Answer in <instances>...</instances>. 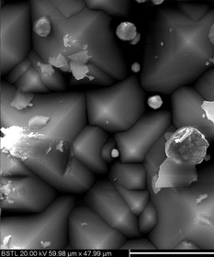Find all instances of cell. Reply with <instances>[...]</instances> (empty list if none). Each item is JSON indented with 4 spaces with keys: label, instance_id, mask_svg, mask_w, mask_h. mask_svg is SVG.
<instances>
[{
    "label": "cell",
    "instance_id": "3",
    "mask_svg": "<svg viewBox=\"0 0 214 257\" xmlns=\"http://www.w3.org/2000/svg\"><path fill=\"white\" fill-rule=\"evenodd\" d=\"M148 190L158 211L149 239L158 250L214 251V164L187 187Z\"/></svg>",
    "mask_w": 214,
    "mask_h": 257
},
{
    "label": "cell",
    "instance_id": "9",
    "mask_svg": "<svg viewBox=\"0 0 214 257\" xmlns=\"http://www.w3.org/2000/svg\"><path fill=\"white\" fill-rule=\"evenodd\" d=\"M127 237L87 206L75 207L68 220L70 246L80 251L122 249Z\"/></svg>",
    "mask_w": 214,
    "mask_h": 257
},
{
    "label": "cell",
    "instance_id": "4",
    "mask_svg": "<svg viewBox=\"0 0 214 257\" xmlns=\"http://www.w3.org/2000/svg\"><path fill=\"white\" fill-rule=\"evenodd\" d=\"M1 134L32 139L74 141L86 125V94L24 93L1 82Z\"/></svg>",
    "mask_w": 214,
    "mask_h": 257
},
{
    "label": "cell",
    "instance_id": "21",
    "mask_svg": "<svg viewBox=\"0 0 214 257\" xmlns=\"http://www.w3.org/2000/svg\"><path fill=\"white\" fill-rule=\"evenodd\" d=\"M115 187L123 196L129 208L136 216H139L151 201L150 191L147 188L146 189H127L118 186H115Z\"/></svg>",
    "mask_w": 214,
    "mask_h": 257
},
{
    "label": "cell",
    "instance_id": "11",
    "mask_svg": "<svg viewBox=\"0 0 214 257\" xmlns=\"http://www.w3.org/2000/svg\"><path fill=\"white\" fill-rule=\"evenodd\" d=\"M171 123V112L159 110L144 114L131 128L116 133L114 139L118 146L121 160L127 163H144L151 149Z\"/></svg>",
    "mask_w": 214,
    "mask_h": 257
},
{
    "label": "cell",
    "instance_id": "13",
    "mask_svg": "<svg viewBox=\"0 0 214 257\" xmlns=\"http://www.w3.org/2000/svg\"><path fill=\"white\" fill-rule=\"evenodd\" d=\"M172 123L177 128L198 130L209 143L214 142V101L191 86H182L171 94Z\"/></svg>",
    "mask_w": 214,
    "mask_h": 257
},
{
    "label": "cell",
    "instance_id": "20",
    "mask_svg": "<svg viewBox=\"0 0 214 257\" xmlns=\"http://www.w3.org/2000/svg\"><path fill=\"white\" fill-rule=\"evenodd\" d=\"M91 10L104 11L112 17H127L130 14L131 0H85Z\"/></svg>",
    "mask_w": 214,
    "mask_h": 257
},
{
    "label": "cell",
    "instance_id": "8",
    "mask_svg": "<svg viewBox=\"0 0 214 257\" xmlns=\"http://www.w3.org/2000/svg\"><path fill=\"white\" fill-rule=\"evenodd\" d=\"M32 47V8L30 2L1 8V75H8L26 59Z\"/></svg>",
    "mask_w": 214,
    "mask_h": 257
},
{
    "label": "cell",
    "instance_id": "12",
    "mask_svg": "<svg viewBox=\"0 0 214 257\" xmlns=\"http://www.w3.org/2000/svg\"><path fill=\"white\" fill-rule=\"evenodd\" d=\"M84 201L108 224L127 238H138L143 235L138 226V216L133 213L121 193L110 180L94 184L86 191Z\"/></svg>",
    "mask_w": 214,
    "mask_h": 257
},
{
    "label": "cell",
    "instance_id": "7",
    "mask_svg": "<svg viewBox=\"0 0 214 257\" xmlns=\"http://www.w3.org/2000/svg\"><path fill=\"white\" fill-rule=\"evenodd\" d=\"M86 97L88 123L107 133L124 132L145 114L146 94L136 75L86 92Z\"/></svg>",
    "mask_w": 214,
    "mask_h": 257
},
{
    "label": "cell",
    "instance_id": "18",
    "mask_svg": "<svg viewBox=\"0 0 214 257\" xmlns=\"http://www.w3.org/2000/svg\"><path fill=\"white\" fill-rule=\"evenodd\" d=\"M109 180L114 186L127 189H146L147 172L144 163L116 162L109 172Z\"/></svg>",
    "mask_w": 214,
    "mask_h": 257
},
{
    "label": "cell",
    "instance_id": "1",
    "mask_svg": "<svg viewBox=\"0 0 214 257\" xmlns=\"http://www.w3.org/2000/svg\"><path fill=\"white\" fill-rule=\"evenodd\" d=\"M29 2L32 48L45 62L68 74L71 86H110L128 76L112 16L88 7L65 15L50 0Z\"/></svg>",
    "mask_w": 214,
    "mask_h": 257
},
{
    "label": "cell",
    "instance_id": "26",
    "mask_svg": "<svg viewBox=\"0 0 214 257\" xmlns=\"http://www.w3.org/2000/svg\"><path fill=\"white\" fill-rule=\"evenodd\" d=\"M179 2H192V1H207V2H212L214 3V0H177Z\"/></svg>",
    "mask_w": 214,
    "mask_h": 257
},
{
    "label": "cell",
    "instance_id": "5",
    "mask_svg": "<svg viewBox=\"0 0 214 257\" xmlns=\"http://www.w3.org/2000/svg\"><path fill=\"white\" fill-rule=\"evenodd\" d=\"M1 150L9 151L22 159L34 174L56 190L82 194L94 185L95 173L76 158L70 140L2 135Z\"/></svg>",
    "mask_w": 214,
    "mask_h": 257
},
{
    "label": "cell",
    "instance_id": "22",
    "mask_svg": "<svg viewBox=\"0 0 214 257\" xmlns=\"http://www.w3.org/2000/svg\"><path fill=\"white\" fill-rule=\"evenodd\" d=\"M158 223V211L151 200L144 211L139 215L138 226L142 234H149Z\"/></svg>",
    "mask_w": 214,
    "mask_h": 257
},
{
    "label": "cell",
    "instance_id": "15",
    "mask_svg": "<svg viewBox=\"0 0 214 257\" xmlns=\"http://www.w3.org/2000/svg\"><path fill=\"white\" fill-rule=\"evenodd\" d=\"M7 81L24 93L64 92L67 86L62 71L45 62L34 50L11 70Z\"/></svg>",
    "mask_w": 214,
    "mask_h": 257
},
{
    "label": "cell",
    "instance_id": "24",
    "mask_svg": "<svg viewBox=\"0 0 214 257\" xmlns=\"http://www.w3.org/2000/svg\"><path fill=\"white\" fill-rule=\"evenodd\" d=\"M63 14H72L84 10L86 5L85 0H50Z\"/></svg>",
    "mask_w": 214,
    "mask_h": 257
},
{
    "label": "cell",
    "instance_id": "17",
    "mask_svg": "<svg viewBox=\"0 0 214 257\" xmlns=\"http://www.w3.org/2000/svg\"><path fill=\"white\" fill-rule=\"evenodd\" d=\"M108 140L105 130L86 125L73 141L75 156L93 173L104 175L109 172L107 163L102 157L101 151Z\"/></svg>",
    "mask_w": 214,
    "mask_h": 257
},
{
    "label": "cell",
    "instance_id": "16",
    "mask_svg": "<svg viewBox=\"0 0 214 257\" xmlns=\"http://www.w3.org/2000/svg\"><path fill=\"white\" fill-rule=\"evenodd\" d=\"M208 141L198 130L174 127L166 142V155L180 165L197 166L203 160Z\"/></svg>",
    "mask_w": 214,
    "mask_h": 257
},
{
    "label": "cell",
    "instance_id": "10",
    "mask_svg": "<svg viewBox=\"0 0 214 257\" xmlns=\"http://www.w3.org/2000/svg\"><path fill=\"white\" fill-rule=\"evenodd\" d=\"M56 198V189L36 174L1 177L0 205L3 212L39 213Z\"/></svg>",
    "mask_w": 214,
    "mask_h": 257
},
{
    "label": "cell",
    "instance_id": "25",
    "mask_svg": "<svg viewBox=\"0 0 214 257\" xmlns=\"http://www.w3.org/2000/svg\"><path fill=\"white\" fill-rule=\"evenodd\" d=\"M123 250L130 251H154L158 250L155 246V243L150 239H143V238H133V240L126 241L122 247Z\"/></svg>",
    "mask_w": 214,
    "mask_h": 257
},
{
    "label": "cell",
    "instance_id": "19",
    "mask_svg": "<svg viewBox=\"0 0 214 257\" xmlns=\"http://www.w3.org/2000/svg\"><path fill=\"white\" fill-rule=\"evenodd\" d=\"M1 177H22L34 173L28 167L22 159L12 155L9 151L1 150Z\"/></svg>",
    "mask_w": 214,
    "mask_h": 257
},
{
    "label": "cell",
    "instance_id": "2",
    "mask_svg": "<svg viewBox=\"0 0 214 257\" xmlns=\"http://www.w3.org/2000/svg\"><path fill=\"white\" fill-rule=\"evenodd\" d=\"M214 68V8L201 18L160 9L146 33L140 81L145 91L171 95Z\"/></svg>",
    "mask_w": 214,
    "mask_h": 257
},
{
    "label": "cell",
    "instance_id": "6",
    "mask_svg": "<svg viewBox=\"0 0 214 257\" xmlns=\"http://www.w3.org/2000/svg\"><path fill=\"white\" fill-rule=\"evenodd\" d=\"M72 196L56 198L47 209L31 216L1 219L3 251H61L68 243V220L75 208Z\"/></svg>",
    "mask_w": 214,
    "mask_h": 257
},
{
    "label": "cell",
    "instance_id": "14",
    "mask_svg": "<svg viewBox=\"0 0 214 257\" xmlns=\"http://www.w3.org/2000/svg\"><path fill=\"white\" fill-rule=\"evenodd\" d=\"M174 127L171 125L167 128L144 161L148 189L187 187L198 179L196 166L180 165L166 156V139Z\"/></svg>",
    "mask_w": 214,
    "mask_h": 257
},
{
    "label": "cell",
    "instance_id": "23",
    "mask_svg": "<svg viewBox=\"0 0 214 257\" xmlns=\"http://www.w3.org/2000/svg\"><path fill=\"white\" fill-rule=\"evenodd\" d=\"M194 87L204 98L214 101V68L206 72L201 77L195 82Z\"/></svg>",
    "mask_w": 214,
    "mask_h": 257
}]
</instances>
